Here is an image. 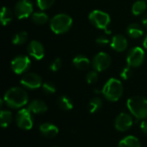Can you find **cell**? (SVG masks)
I'll list each match as a JSON object with an SVG mask.
<instances>
[{
  "instance_id": "cell-1",
  "label": "cell",
  "mask_w": 147,
  "mask_h": 147,
  "mask_svg": "<svg viewBox=\"0 0 147 147\" xmlns=\"http://www.w3.org/2000/svg\"><path fill=\"white\" fill-rule=\"evenodd\" d=\"M3 101L10 109H21L28 103V95L21 87H12L5 92Z\"/></svg>"
},
{
  "instance_id": "cell-2",
  "label": "cell",
  "mask_w": 147,
  "mask_h": 147,
  "mask_svg": "<svg viewBox=\"0 0 147 147\" xmlns=\"http://www.w3.org/2000/svg\"><path fill=\"white\" fill-rule=\"evenodd\" d=\"M127 106L130 114L138 120L147 118V98L140 96H134L127 99Z\"/></svg>"
},
{
  "instance_id": "cell-3",
  "label": "cell",
  "mask_w": 147,
  "mask_h": 147,
  "mask_svg": "<svg viewBox=\"0 0 147 147\" xmlns=\"http://www.w3.org/2000/svg\"><path fill=\"white\" fill-rule=\"evenodd\" d=\"M124 88L122 83L115 78H109L104 84L102 93L104 97L110 102H117L123 95Z\"/></svg>"
},
{
  "instance_id": "cell-4",
  "label": "cell",
  "mask_w": 147,
  "mask_h": 147,
  "mask_svg": "<svg viewBox=\"0 0 147 147\" xmlns=\"http://www.w3.org/2000/svg\"><path fill=\"white\" fill-rule=\"evenodd\" d=\"M72 18L64 13L54 16L50 21V28L56 34H62L70 30L72 26Z\"/></svg>"
},
{
  "instance_id": "cell-5",
  "label": "cell",
  "mask_w": 147,
  "mask_h": 147,
  "mask_svg": "<svg viewBox=\"0 0 147 147\" xmlns=\"http://www.w3.org/2000/svg\"><path fill=\"white\" fill-rule=\"evenodd\" d=\"M89 20L96 28L104 30H107L109 25L111 22V18L109 15L99 9H95L91 11L89 15Z\"/></svg>"
},
{
  "instance_id": "cell-6",
  "label": "cell",
  "mask_w": 147,
  "mask_h": 147,
  "mask_svg": "<svg viewBox=\"0 0 147 147\" xmlns=\"http://www.w3.org/2000/svg\"><path fill=\"white\" fill-rule=\"evenodd\" d=\"M15 120L17 127L22 130H30L33 127L34 121L32 113L28 109H20L16 113Z\"/></svg>"
},
{
  "instance_id": "cell-7",
  "label": "cell",
  "mask_w": 147,
  "mask_h": 147,
  "mask_svg": "<svg viewBox=\"0 0 147 147\" xmlns=\"http://www.w3.org/2000/svg\"><path fill=\"white\" fill-rule=\"evenodd\" d=\"M145 60V51L140 47H134L127 54V64L131 68L140 66Z\"/></svg>"
},
{
  "instance_id": "cell-8",
  "label": "cell",
  "mask_w": 147,
  "mask_h": 147,
  "mask_svg": "<svg viewBox=\"0 0 147 147\" xmlns=\"http://www.w3.org/2000/svg\"><path fill=\"white\" fill-rule=\"evenodd\" d=\"M111 57L105 52H100L95 55L92 59V67L95 71L100 72L106 71L111 65Z\"/></svg>"
},
{
  "instance_id": "cell-9",
  "label": "cell",
  "mask_w": 147,
  "mask_h": 147,
  "mask_svg": "<svg viewBox=\"0 0 147 147\" xmlns=\"http://www.w3.org/2000/svg\"><path fill=\"white\" fill-rule=\"evenodd\" d=\"M30 65H31L30 59L25 55H18L15 57L10 63L11 70L16 74H18V75H21L26 72L29 69Z\"/></svg>"
},
{
  "instance_id": "cell-10",
  "label": "cell",
  "mask_w": 147,
  "mask_h": 147,
  "mask_svg": "<svg viewBox=\"0 0 147 147\" xmlns=\"http://www.w3.org/2000/svg\"><path fill=\"white\" fill-rule=\"evenodd\" d=\"M33 3L29 0H19L14 8V13L18 19H25L33 14Z\"/></svg>"
},
{
  "instance_id": "cell-11",
  "label": "cell",
  "mask_w": 147,
  "mask_h": 147,
  "mask_svg": "<svg viewBox=\"0 0 147 147\" xmlns=\"http://www.w3.org/2000/svg\"><path fill=\"white\" fill-rule=\"evenodd\" d=\"M20 83L23 87L29 90L39 89L43 84L40 76L34 72H28L24 74Z\"/></svg>"
},
{
  "instance_id": "cell-12",
  "label": "cell",
  "mask_w": 147,
  "mask_h": 147,
  "mask_svg": "<svg viewBox=\"0 0 147 147\" xmlns=\"http://www.w3.org/2000/svg\"><path fill=\"white\" fill-rule=\"evenodd\" d=\"M134 124L133 116L126 112H121L115 120V127L119 132H126L131 128Z\"/></svg>"
},
{
  "instance_id": "cell-13",
  "label": "cell",
  "mask_w": 147,
  "mask_h": 147,
  "mask_svg": "<svg viewBox=\"0 0 147 147\" xmlns=\"http://www.w3.org/2000/svg\"><path fill=\"white\" fill-rule=\"evenodd\" d=\"M27 51L28 54L36 60H40L45 56V48L43 45L38 40L30 41L28 45Z\"/></svg>"
},
{
  "instance_id": "cell-14",
  "label": "cell",
  "mask_w": 147,
  "mask_h": 147,
  "mask_svg": "<svg viewBox=\"0 0 147 147\" xmlns=\"http://www.w3.org/2000/svg\"><path fill=\"white\" fill-rule=\"evenodd\" d=\"M110 47L115 52L121 53V52H124L127 48L128 42H127V38L124 35H122V34H115L111 39Z\"/></svg>"
},
{
  "instance_id": "cell-15",
  "label": "cell",
  "mask_w": 147,
  "mask_h": 147,
  "mask_svg": "<svg viewBox=\"0 0 147 147\" xmlns=\"http://www.w3.org/2000/svg\"><path fill=\"white\" fill-rule=\"evenodd\" d=\"M39 130L44 137L49 138V139L56 137L59 134L58 127L53 125V123H49V122H45V123H42L41 125H40Z\"/></svg>"
},
{
  "instance_id": "cell-16",
  "label": "cell",
  "mask_w": 147,
  "mask_h": 147,
  "mask_svg": "<svg viewBox=\"0 0 147 147\" xmlns=\"http://www.w3.org/2000/svg\"><path fill=\"white\" fill-rule=\"evenodd\" d=\"M32 114L37 115V114H43L47 111V105L44 101L35 99L29 102L27 108Z\"/></svg>"
},
{
  "instance_id": "cell-17",
  "label": "cell",
  "mask_w": 147,
  "mask_h": 147,
  "mask_svg": "<svg viewBox=\"0 0 147 147\" xmlns=\"http://www.w3.org/2000/svg\"><path fill=\"white\" fill-rule=\"evenodd\" d=\"M127 34L133 39H138L144 34V27L139 23H131L127 28Z\"/></svg>"
},
{
  "instance_id": "cell-18",
  "label": "cell",
  "mask_w": 147,
  "mask_h": 147,
  "mask_svg": "<svg viewBox=\"0 0 147 147\" xmlns=\"http://www.w3.org/2000/svg\"><path fill=\"white\" fill-rule=\"evenodd\" d=\"M118 147H142L140 140L133 135H128L123 138L120 142Z\"/></svg>"
},
{
  "instance_id": "cell-19",
  "label": "cell",
  "mask_w": 147,
  "mask_h": 147,
  "mask_svg": "<svg viewBox=\"0 0 147 147\" xmlns=\"http://www.w3.org/2000/svg\"><path fill=\"white\" fill-rule=\"evenodd\" d=\"M72 64L78 70H86L89 68L90 65V61L86 56L79 54L73 59Z\"/></svg>"
},
{
  "instance_id": "cell-20",
  "label": "cell",
  "mask_w": 147,
  "mask_h": 147,
  "mask_svg": "<svg viewBox=\"0 0 147 147\" xmlns=\"http://www.w3.org/2000/svg\"><path fill=\"white\" fill-rule=\"evenodd\" d=\"M57 103L58 106L65 111H69L73 109L72 101L66 96H60L57 100Z\"/></svg>"
},
{
  "instance_id": "cell-21",
  "label": "cell",
  "mask_w": 147,
  "mask_h": 147,
  "mask_svg": "<svg viewBox=\"0 0 147 147\" xmlns=\"http://www.w3.org/2000/svg\"><path fill=\"white\" fill-rule=\"evenodd\" d=\"M12 19H13V13H12L11 9L3 6L2 8L1 14H0V21H1L2 24L3 26H6L11 22Z\"/></svg>"
},
{
  "instance_id": "cell-22",
  "label": "cell",
  "mask_w": 147,
  "mask_h": 147,
  "mask_svg": "<svg viewBox=\"0 0 147 147\" xmlns=\"http://www.w3.org/2000/svg\"><path fill=\"white\" fill-rule=\"evenodd\" d=\"M13 120V115L9 110H1L0 113V122L3 128L8 127Z\"/></svg>"
},
{
  "instance_id": "cell-23",
  "label": "cell",
  "mask_w": 147,
  "mask_h": 147,
  "mask_svg": "<svg viewBox=\"0 0 147 147\" xmlns=\"http://www.w3.org/2000/svg\"><path fill=\"white\" fill-rule=\"evenodd\" d=\"M31 18H32L33 22L37 25L46 24L48 21V16L45 12H42V11L33 13L31 16Z\"/></svg>"
},
{
  "instance_id": "cell-24",
  "label": "cell",
  "mask_w": 147,
  "mask_h": 147,
  "mask_svg": "<svg viewBox=\"0 0 147 147\" xmlns=\"http://www.w3.org/2000/svg\"><path fill=\"white\" fill-rule=\"evenodd\" d=\"M146 9V3L144 0H138L134 3L132 6V13L134 16H140L143 14Z\"/></svg>"
},
{
  "instance_id": "cell-25",
  "label": "cell",
  "mask_w": 147,
  "mask_h": 147,
  "mask_svg": "<svg viewBox=\"0 0 147 147\" xmlns=\"http://www.w3.org/2000/svg\"><path fill=\"white\" fill-rule=\"evenodd\" d=\"M28 33L26 31H20L16 34H15V35L12 38V43L14 45L19 46V45H22L24 44L27 40H28Z\"/></svg>"
},
{
  "instance_id": "cell-26",
  "label": "cell",
  "mask_w": 147,
  "mask_h": 147,
  "mask_svg": "<svg viewBox=\"0 0 147 147\" xmlns=\"http://www.w3.org/2000/svg\"><path fill=\"white\" fill-rule=\"evenodd\" d=\"M102 106V101L100 97H94L89 102V111L91 114L97 112Z\"/></svg>"
},
{
  "instance_id": "cell-27",
  "label": "cell",
  "mask_w": 147,
  "mask_h": 147,
  "mask_svg": "<svg viewBox=\"0 0 147 147\" xmlns=\"http://www.w3.org/2000/svg\"><path fill=\"white\" fill-rule=\"evenodd\" d=\"M55 0H36L37 6L40 10H47L53 6Z\"/></svg>"
},
{
  "instance_id": "cell-28",
  "label": "cell",
  "mask_w": 147,
  "mask_h": 147,
  "mask_svg": "<svg viewBox=\"0 0 147 147\" xmlns=\"http://www.w3.org/2000/svg\"><path fill=\"white\" fill-rule=\"evenodd\" d=\"M43 91L47 95H52L56 91V86L51 82H46L42 84Z\"/></svg>"
},
{
  "instance_id": "cell-29",
  "label": "cell",
  "mask_w": 147,
  "mask_h": 147,
  "mask_svg": "<svg viewBox=\"0 0 147 147\" xmlns=\"http://www.w3.org/2000/svg\"><path fill=\"white\" fill-rule=\"evenodd\" d=\"M98 71H90L87 73L86 75V82L89 84H95L97 80H98Z\"/></svg>"
},
{
  "instance_id": "cell-30",
  "label": "cell",
  "mask_w": 147,
  "mask_h": 147,
  "mask_svg": "<svg viewBox=\"0 0 147 147\" xmlns=\"http://www.w3.org/2000/svg\"><path fill=\"white\" fill-rule=\"evenodd\" d=\"M61 66H62V59L60 58H56L51 62L49 68L52 71L55 72V71H58L61 68Z\"/></svg>"
},
{
  "instance_id": "cell-31",
  "label": "cell",
  "mask_w": 147,
  "mask_h": 147,
  "mask_svg": "<svg viewBox=\"0 0 147 147\" xmlns=\"http://www.w3.org/2000/svg\"><path fill=\"white\" fill-rule=\"evenodd\" d=\"M120 76L122 79L124 80H127L131 76H132V70H131V67L130 66H127V67H124L122 68L121 73H120Z\"/></svg>"
},
{
  "instance_id": "cell-32",
  "label": "cell",
  "mask_w": 147,
  "mask_h": 147,
  "mask_svg": "<svg viewBox=\"0 0 147 147\" xmlns=\"http://www.w3.org/2000/svg\"><path fill=\"white\" fill-rule=\"evenodd\" d=\"M110 41H111V40H109V38L107 35H105V34L100 35V36H98L96 39V42L99 46H106L109 43H110Z\"/></svg>"
},
{
  "instance_id": "cell-33",
  "label": "cell",
  "mask_w": 147,
  "mask_h": 147,
  "mask_svg": "<svg viewBox=\"0 0 147 147\" xmlns=\"http://www.w3.org/2000/svg\"><path fill=\"white\" fill-rule=\"evenodd\" d=\"M140 129L141 131L147 135V121H142L140 123Z\"/></svg>"
},
{
  "instance_id": "cell-34",
  "label": "cell",
  "mask_w": 147,
  "mask_h": 147,
  "mask_svg": "<svg viewBox=\"0 0 147 147\" xmlns=\"http://www.w3.org/2000/svg\"><path fill=\"white\" fill-rule=\"evenodd\" d=\"M141 23H142V26H143L145 28H146L147 29V14H145V15L142 16Z\"/></svg>"
},
{
  "instance_id": "cell-35",
  "label": "cell",
  "mask_w": 147,
  "mask_h": 147,
  "mask_svg": "<svg viewBox=\"0 0 147 147\" xmlns=\"http://www.w3.org/2000/svg\"><path fill=\"white\" fill-rule=\"evenodd\" d=\"M143 46H144V47L146 48L147 50V34L146 35V37H145V39H144V41H143Z\"/></svg>"
},
{
  "instance_id": "cell-36",
  "label": "cell",
  "mask_w": 147,
  "mask_h": 147,
  "mask_svg": "<svg viewBox=\"0 0 147 147\" xmlns=\"http://www.w3.org/2000/svg\"><path fill=\"white\" fill-rule=\"evenodd\" d=\"M53 147H59V146H53Z\"/></svg>"
}]
</instances>
